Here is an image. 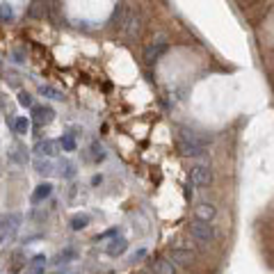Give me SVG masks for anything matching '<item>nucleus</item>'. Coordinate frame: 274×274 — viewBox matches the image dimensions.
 <instances>
[{
	"mask_svg": "<svg viewBox=\"0 0 274 274\" xmlns=\"http://www.w3.org/2000/svg\"><path fill=\"white\" fill-rule=\"evenodd\" d=\"M137 274H146V272H137Z\"/></svg>",
	"mask_w": 274,
	"mask_h": 274,
	"instance_id": "obj_28",
	"label": "nucleus"
},
{
	"mask_svg": "<svg viewBox=\"0 0 274 274\" xmlns=\"http://www.w3.org/2000/svg\"><path fill=\"white\" fill-rule=\"evenodd\" d=\"M194 215H197V220L199 222H213L217 217V208L213 204H199L197 208H194Z\"/></svg>",
	"mask_w": 274,
	"mask_h": 274,
	"instance_id": "obj_9",
	"label": "nucleus"
},
{
	"mask_svg": "<svg viewBox=\"0 0 274 274\" xmlns=\"http://www.w3.org/2000/svg\"><path fill=\"white\" fill-rule=\"evenodd\" d=\"M32 119L37 124H50L55 119V110L50 105H37V108H32Z\"/></svg>",
	"mask_w": 274,
	"mask_h": 274,
	"instance_id": "obj_8",
	"label": "nucleus"
},
{
	"mask_svg": "<svg viewBox=\"0 0 274 274\" xmlns=\"http://www.w3.org/2000/svg\"><path fill=\"white\" fill-rule=\"evenodd\" d=\"M11 128L16 130L18 135H25L27 130H30V119H25V117H16L14 121H11Z\"/></svg>",
	"mask_w": 274,
	"mask_h": 274,
	"instance_id": "obj_17",
	"label": "nucleus"
},
{
	"mask_svg": "<svg viewBox=\"0 0 274 274\" xmlns=\"http://www.w3.org/2000/svg\"><path fill=\"white\" fill-rule=\"evenodd\" d=\"M25 274H46V270H43V268H41V265H32V268L27 270V272H25Z\"/></svg>",
	"mask_w": 274,
	"mask_h": 274,
	"instance_id": "obj_25",
	"label": "nucleus"
},
{
	"mask_svg": "<svg viewBox=\"0 0 274 274\" xmlns=\"http://www.w3.org/2000/svg\"><path fill=\"white\" fill-rule=\"evenodd\" d=\"M112 236H117V229H110V231H105V233H101V236H96V240H105V238H112Z\"/></svg>",
	"mask_w": 274,
	"mask_h": 274,
	"instance_id": "obj_26",
	"label": "nucleus"
},
{
	"mask_svg": "<svg viewBox=\"0 0 274 274\" xmlns=\"http://www.w3.org/2000/svg\"><path fill=\"white\" fill-rule=\"evenodd\" d=\"M190 181H192L194 185H199V188H206V185H210V183H213V172H210V167H206V165H194L192 169H190Z\"/></svg>",
	"mask_w": 274,
	"mask_h": 274,
	"instance_id": "obj_5",
	"label": "nucleus"
},
{
	"mask_svg": "<svg viewBox=\"0 0 274 274\" xmlns=\"http://www.w3.org/2000/svg\"><path fill=\"white\" fill-rule=\"evenodd\" d=\"M59 149H64V151H75V140L71 137V135H64V137H62V142H59Z\"/></svg>",
	"mask_w": 274,
	"mask_h": 274,
	"instance_id": "obj_22",
	"label": "nucleus"
},
{
	"mask_svg": "<svg viewBox=\"0 0 274 274\" xmlns=\"http://www.w3.org/2000/svg\"><path fill=\"white\" fill-rule=\"evenodd\" d=\"M190 233H192V238L194 240H199V242H213L217 238V229L215 226H210L208 222H192V224H190Z\"/></svg>",
	"mask_w": 274,
	"mask_h": 274,
	"instance_id": "obj_3",
	"label": "nucleus"
},
{
	"mask_svg": "<svg viewBox=\"0 0 274 274\" xmlns=\"http://www.w3.org/2000/svg\"><path fill=\"white\" fill-rule=\"evenodd\" d=\"M57 153H59V144L55 140H41L34 144V156L37 158H50L53 160Z\"/></svg>",
	"mask_w": 274,
	"mask_h": 274,
	"instance_id": "obj_7",
	"label": "nucleus"
},
{
	"mask_svg": "<svg viewBox=\"0 0 274 274\" xmlns=\"http://www.w3.org/2000/svg\"><path fill=\"white\" fill-rule=\"evenodd\" d=\"M91 160L94 162L105 160V149L101 146V142H91Z\"/></svg>",
	"mask_w": 274,
	"mask_h": 274,
	"instance_id": "obj_19",
	"label": "nucleus"
},
{
	"mask_svg": "<svg viewBox=\"0 0 274 274\" xmlns=\"http://www.w3.org/2000/svg\"><path fill=\"white\" fill-rule=\"evenodd\" d=\"M50 194H53V183H41V185H37V190L32 192L30 201H32V204H41L43 199H48Z\"/></svg>",
	"mask_w": 274,
	"mask_h": 274,
	"instance_id": "obj_14",
	"label": "nucleus"
},
{
	"mask_svg": "<svg viewBox=\"0 0 274 274\" xmlns=\"http://www.w3.org/2000/svg\"><path fill=\"white\" fill-rule=\"evenodd\" d=\"M144 256H146V249L142 247V249H137V252H135L133 256L128 258V263H130V265H135V263H137V261H142V258H144Z\"/></svg>",
	"mask_w": 274,
	"mask_h": 274,
	"instance_id": "obj_24",
	"label": "nucleus"
},
{
	"mask_svg": "<svg viewBox=\"0 0 274 274\" xmlns=\"http://www.w3.org/2000/svg\"><path fill=\"white\" fill-rule=\"evenodd\" d=\"M0 21H5V23L14 21V7H11L9 2H2V5H0Z\"/></svg>",
	"mask_w": 274,
	"mask_h": 274,
	"instance_id": "obj_20",
	"label": "nucleus"
},
{
	"mask_svg": "<svg viewBox=\"0 0 274 274\" xmlns=\"http://www.w3.org/2000/svg\"><path fill=\"white\" fill-rule=\"evenodd\" d=\"M0 242H2V236H0Z\"/></svg>",
	"mask_w": 274,
	"mask_h": 274,
	"instance_id": "obj_29",
	"label": "nucleus"
},
{
	"mask_svg": "<svg viewBox=\"0 0 274 274\" xmlns=\"http://www.w3.org/2000/svg\"><path fill=\"white\" fill-rule=\"evenodd\" d=\"M98 183H103V176H94V178H91V185H98Z\"/></svg>",
	"mask_w": 274,
	"mask_h": 274,
	"instance_id": "obj_27",
	"label": "nucleus"
},
{
	"mask_svg": "<svg viewBox=\"0 0 274 274\" xmlns=\"http://www.w3.org/2000/svg\"><path fill=\"white\" fill-rule=\"evenodd\" d=\"M126 249H128V240L126 238H114L108 247H105V254L110 258H119L121 254H126Z\"/></svg>",
	"mask_w": 274,
	"mask_h": 274,
	"instance_id": "obj_11",
	"label": "nucleus"
},
{
	"mask_svg": "<svg viewBox=\"0 0 274 274\" xmlns=\"http://www.w3.org/2000/svg\"><path fill=\"white\" fill-rule=\"evenodd\" d=\"M32 167L39 176H53L55 174V162L50 160V158H37V160L32 162Z\"/></svg>",
	"mask_w": 274,
	"mask_h": 274,
	"instance_id": "obj_13",
	"label": "nucleus"
},
{
	"mask_svg": "<svg viewBox=\"0 0 274 274\" xmlns=\"http://www.w3.org/2000/svg\"><path fill=\"white\" fill-rule=\"evenodd\" d=\"M112 23L117 25L119 32L130 39L142 34V16L137 11L128 9V7H117V11H114V16H112Z\"/></svg>",
	"mask_w": 274,
	"mask_h": 274,
	"instance_id": "obj_1",
	"label": "nucleus"
},
{
	"mask_svg": "<svg viewBox=\"0 0 274 274\" xmlns=\"http://www.w3.org/2000/svg\"><path fill=\"white\" fill-rule=\"evenodd\" d=\"M18 103H21L23 108H30V105H32V96H30L27 91H21V94H18Z\"/></svg>",
	"mask_w": 274,
	"mask_h": 274,
	"instance_id": "obj_23",
	"label": "nucleus"
},
{
	"mask_svg": "<svg viewBox=\"0 0 274 274\" xmlns=\"http://www.w3.org/2000/svg\"><path fill=\"white\" fill-rule=\"evenodd\" d=\"M178 151L185 158H204L206 156V144L188 128H181L178 133Z\"/></svg>",
	"mask_w": 274,
	"mask_h": 274,
	"instance_id": "obj_2",
	"label": "nucleus"
},
{
	"mask_svg": "<svg viewBox=\"0 0 274 274\" xmlns=\"http://www.w3.org/2000/svg\"><path fill=\"white\" fill-rule=\"evenodd\" d=\"M169 261H172L174 265H183V268H188V265H192L194 261H197V256H194V252H190V249H183V247H172L169 249Z\"/></svg>",
	"mask_w": 274,
	"mask_h": 274,
	"instance_id": "obj_6",
	"label": "nucleus"
},
{
	"mask_svg": "<svg viewBox=\"0 0 274 274\" xmlns=\"http://www.w3.org/2000/svg\"><path fill=\"white\" fill-rule=\"evenodd\" d=\"M39 94H41V96H46V98H50V101H62V98H64V94H62V91L53 89V87H48V85L39 87Z\"/></svg>",
	"mask_w": 274,
	"mask_h": 274,
	"instance_id": "obj_15",
	"label": "nucleus"
},
{
	"mask_svg": "<svg viewBox=\"0 0 274 274\" xmlns=\"http://www.w3.org/2000/svg\"><path fill=\"white\" fill-rule=\"evenodd\" d=\"M75 174H78V167H75L73 162L71 160L62 162V174H59V176H64L66 181H71V178H75Z\"/></svg>",
	"mask_w": 274,
	"mask_h": 274,
	"instance_id": "obj_18",
	"label": "nucleus"
},
{
	"mask_svg": "<svg viewBox=\"0 0 274 274\" xmlns=\"http://www.w3.org/2000/svg\"><path fill=\"white\" fill-rule=\"evenodd\" d=\"M167 48H169V43H167L162 37H158L156 41H151L149 46L144 48V62H146V64H156L158 59H160V55L165 53Z\"/></svg>",
	"mask_w": 274,
	"mask_h": 274,
	"instance_id": "obj_4",
	"label": "nucleus"
},
{
	"mask_svg": "<svg viewBox=\"0 0 274 274\" xmlns=\"http://www.w3.org/2000/svg\"><path fill=\"white\" fill-rule=\"evenodd\" d=\"M23 217L18 213H7V215H0V229L2 231H16L18 226H21Z\"/></svg>",
	"mask_w": 274,
	"mask_h": 274,
	"instance_id": "obj_10",
	"label": "nucleus"
},
{
	"mask_svg": "<svg viewBox=\"0 0 274 274\" xmlns=\"http://www.w3.org/2000/svg\"><path fill=\"white\" fill-rule=\"evenodd\" d=\"M151 272L153 274H178V268L169 258H158L156 263L151 265Z\"/></svg>",
	"mask_w": 274,
	"mask_h": 274,
	"instance_id": "obj_12",
	"label": "nucleus"
},
{
	"mask_svg": "<svg viewBox=\"0 0 274 274\" xmlns=\"http://www.w3.org/2000/svg\"><path fill=\"white\" fill-rule=\"evenodd\" d=\"M73 258H78V252L75 249H64V252L59 254L57 258H55V263H69V261H73Z\"/></svg>",
	"mask_w": 274,
	"mask_h": 274,
	"instance_id": "obj_21",
	"label": "nucleus"
},
{
	"mask_svg": "<svg viewBox=\"0 0 274 274\" xmlns=\"http://www.w3.org/2000/svg\"><path fill=\"white\" fill-rule=\"evenodd\" d=\"M87 224H89V215H75V217H71V222H69L71 231H82Z\"/></svg>",
	"mask_w": 274,
	"mask_h": 274,
	"instance_id": "obj_16",
	"label": "nucleus"
}]
</instances>
